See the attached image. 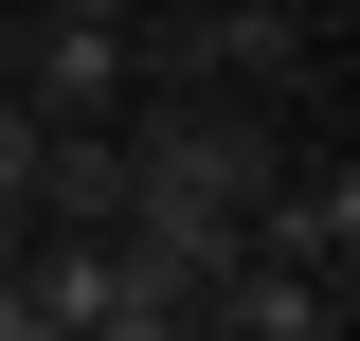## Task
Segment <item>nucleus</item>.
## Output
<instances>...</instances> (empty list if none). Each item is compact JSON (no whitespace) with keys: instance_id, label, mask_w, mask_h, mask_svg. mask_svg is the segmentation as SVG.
Returning <instances> with one entry per match:
<instances>
[{"instance_id":"2","label":"nucleus","mask_w":360,"mask_h":341,"mask_svg":"<svg viewBox=\"0 0 360 341\" xmlns=\"http://www.w3.org/2000/svg\"><path fill=\"white\" fill-rule=\"evenodd\" d=\"M108 215H127V108L37 126V198H18V234H108Z\"/></svg>"},{"instance_id":"6","label":"nucleus","mask_w":360,"mask_h":341,"mask_svg":"<svg viewBox=\"0 0 360 341\" xmlns=\"http://www.w3.org/2000/svg\"><path fill=\"white\" fill-rule=\"evenodd\" d=\"M54 18H144V0H54Z\"/></svg>"},{"instance_id":"3","label":"nucleus","mask_w":360,"mask_h":341,"mask_svg":"<svg viewBox=\"0 0 360 341\" xmlns=\"http://www.w3.org/2000/svg\"><path fill=\"white\" fill-rule=\"evenodd\" d=\"M18 90H37L54 126H72V108H127V18H54V0H18Z\"/></svg>"},{"instance_id":"1","label":"nucleus","mask_w":360,"mask_h":341,"mask_svg":"<svg viewBox=\"0 0 360 341\" xmlns=\"http://www.w3.org/2000/svg\"><path fill=\"white\" fill-rule=\"evenodd\" d=\"M270 180H288V144H270V90H127V215H252Z\"/></svg>"},{"instance_id":"4","label":"nucleus","mask_w":360,"mask_h":341,"mask_svg":"<svg viewBox=\"0 0 360 341\" xmlns=\"http://www.w3.org/2000/svg\"><path fill=\"white\" fill-rule=\"evenodd\" d=\"M307 198H324V288H342V305H360V144H342V162H324V180H307Z\"/></svg>"},{"instance_id":"5","label":"nucleus","mask_w":360,"mask_h":341,"mask_svg":"<svg viewBox=\"0 0 360 341\" xmlns=\"http://www.w3.org/2000/svg\"><path fill=\"white\" fill-rule=\"evenodd\" d=\"M37 126H54V108L0 72V234H18V198H37Z\"/></svg>"}]
</instances>
